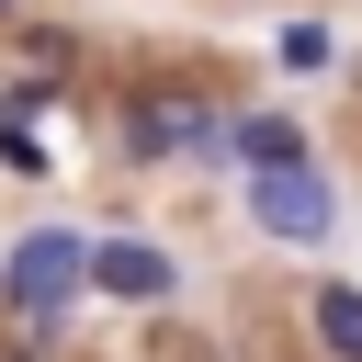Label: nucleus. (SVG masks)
<instances>
[{
	"label": "nucleus",
	"mask_w": 362,
	"mask_h": 362,
	"mask_svg": "<svg viewBox=\"0 0 362 362\" xmlns=\"http://www.w3.org/2000/svg\"><path fill=\"white\" fill-rule=\"evenodd\" d=\"M226 158H249V170H305V124H294V113H249V124H226Z\"/></svg>",
	"instance_id": "4"
},
{
	"label": "nucleus",
	"mask_w": 362,
	"mask_h": 362,
	"mask_svg": "<svg viewBox=\"0 0 362 362\" xmlns=\"http://www.w3.org/2000/svg\"><path fill=\"white\" fill-rule=\"evenodd\" d=\"M0 11H11V0H0Z\"/></svg>",
	"instance_id": "6"
},
{
	"label": "nucleus",
	"mask_w": 362,
	"mask_h": 362,
	"mask_svg": "<svg viewBox=\"0 0 362 362\" xmlns=\"http://www.w3.org/2000/svg\"><path fill=\"white\" fill-rule=\"evenodd\" d=\"M79 283H90V238H68V226H34V238L11 249V272H0L11 317H68Z\"/></svg>",
	"instance_id": "1"
},
{
	"label": "nucleus",
	"mask_w": 362,
	"mask_h": 362,
	"mask_svg": "<svg viewBox=\"0 0 362 362\" xmlns=\"http://www.w3.org/2000/svg\"><path fill=\"white\" fill-rule=\"evenodd\" d=\"M249 215H260L272 238H328V226H339V204H328L317 170H249Z\"/></svg>",
	"instance_id": "2"
},
{
	"label": "nucleus",
	"mask_w": 362,
	"mask_h": 362,
	"mask_svg": "<svg viewBox=\"0 0 362 362\" xmlns=\"http://www.w3.org/2000/svg\"><path fill=\"white\" fill-rule=\"evenodd\" d=\"M90 283L124 294V305H158L181 272H170V249H147V238H102V249H90Z\"/></svg>",
	"instance_id": "3"
},
{
	"label": "nucleus",
	"mask_w": 362,
	"mask_h": 362,
	"mask_svg": "<svg viewBox=\"0 0 362 362\" xmlns=\"http://www.w3.org/2000/svg\"><path fill=\"white\" fill-rule=\"evenodd\" d=\"M317 339H328L339 362H362V294H351V283H317Z\"/></svg>",
	"instance_id": "5"
}]
</instances>
